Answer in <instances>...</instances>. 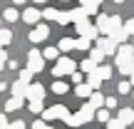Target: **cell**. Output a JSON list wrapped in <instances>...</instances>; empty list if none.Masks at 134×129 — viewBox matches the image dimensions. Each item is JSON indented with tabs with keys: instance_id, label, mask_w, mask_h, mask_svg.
Segmentation results:
<instances>
[{
	"instance_id": "obj_34",
	"label": "cell",
	"mask_w": 134,
	"mask_h": 129,
	"mask_svg": "<svg viewBox=\"0 0 134 129\" xmlns=\"http://www.w3.org/2000/svg\"><path fill=\"white\" fill-rule=\"evenodd\" d=\"M104 109H117V99L114 97H104Z\"/></svg>"
},
{
	"instance_id": "obj_45",
	"label": "cell",
	"mask_w": 134,
	"mask_h": 129,
	"mask_svg": "<svg viewBox=\"0 0 134 129\" xmlns=\"http://www.w3.org/2000/svg\"><path fill=\"white\" fill-rule=\"evenodd\" d=\"M114 3H117V5H119V3H124V0H114Z\"/></svg>"
},
{
	"instance_id": "obj_15",
	"label": "cell",
	"mask_w": 134,
	"mask_h": 129,
	"mask_svg": "<svg viewBox=\"0 0 134 129\" xmlns=\"http://www.w3.org/2000/svg\"><path fill=\"white\" fill-rule=\"evenodd\" d=\"M122 27H124V23H122V18H119V15H112V18H109V35L119 32ZM109 35H107V37H109Z\"/></svg>"
},
{
	"instance_id": "obj_20",
	"label": "cell",
	"mask_w": 134,
	"mask_h": 129,
	"mask_svg": "<svg viewBox=\"0 0 134 129\" xmlns=\"http://www.w3.org/2000/svg\"><path fill=\"white\" fill-rule=\"evenodd\" d=\"M42 60H45V62H47V60H55V62H57V60H60V50L57 47H45L42 50Z\"/></svg>"
},
{
	"instance_id": "obj_48",
	"label": "cell",
	"mask_w": 134,
	"mask_h": 129,
	"mask_svg": "<svg viewBox=\"0 0 134 129\" xmlns=\"http://www.w3.org/2000/svg\"><path fill=\"white\" fill-rule=\"evenodd\" d=\"M62 3H65V0H62Z\"/></svg>"
},
{
	"instance_id": "obj_29",
	"label": "cell",
	"mask_w": 134,
	"mask_h": 129,
	"mask_svg": "<svg viewBox=\"0 0 134 129\" xmlns=\"http://www.w3.org/2000/svg\"><path fill=\"white\" fill-rule=\"evenodd\" d=\"M40 13H42V18H45V20H57L60 10H57V8H47V10H40Z\"/></svg>"
},
{
	"instance_id": "obj_27",
	"label": "cell",
	"mask_w": 134,
	"mask_h": 129,
	"mask_svg": "<svg viewBox=\"0 0 134 129\" xmlns=\"http://www.w3.org/2000/svg\"><path fill=\"white\" fill-rule=\"evenodd\" d=\"M117 92H119V94H129V92H134V87H132L129 80H124V82H119V85H117Z\"/></svg>"
},
{
	"instance_id": "obj_38",
	"label": "cell",
	"mask_w": 134,
	"mask_h": 129,
	"mask_svg": "<svg viewBox=\"0 0 134 129\" xmlns=\"http://www.w3.org/2000/svg\"><path fill=\"white\" fill-rule=\"evenodd\" d=\"M30 129H50V124L47 122H42V119H37V122H32V127Z\"/></svg>"
},
{
	"instance_id": "obj_28",
	"label": "cell",
	"mask_w": 134,
	"mask_h": 129,
	"mask_svg": "<svg viewBox=\"0 0 134 129\" xmlns=\"http://www.w3.org/2000/svg\"><path fill=\"white\" fill-rule=\"evenodd\" d=\"M67 89H70V87H67V82H62V80H57L52 85V92H55V94H67Z\"/></svg>"
},
{
	"instance_id": "obj_47",
	"label": "cell",
	"mask_w": 134,
	"mask_h": 129,
	"mask_svg": "<svg viewBox=\"0 0 134 129\" xmlns=\"http://www.w3.org/2000/svg\"><path fill=\"white\" fill-rule=\"evenodd\" d=\"M124 129H129V127H124Z\"/></svg>"
},
{
	"instance_id": "obj_3",
	"label": "cell",
	"mask_w": 134,
	"mask_h": 129,
	"mask_svg": "<svg viewBox=\"0 0 134 129\" xmlns=\"http://www.w3.org/2000/svg\"><path fill=\"white\" fill-rule=\"evenodd\" d=\"M27 70L32 75L45 70V60H42V52L40 50H27Z\"/></svg>"
},
{
	"instance_id": "obj_32",
	"label": "cell",
	"mask_w": 134,
	"mask_h": 129,
	"mask_svg": "<svg viewBox=\"0 0 134 129\" xmlns=\"http://www.w3.org/2000/svg\"><path fill=\"white\" fill-rule=\"evenodd\" d=\"M30 80H32V72L25 67V70H20V82H25V85H30Z\"/></svg>"
},
{
	"instance_id": "obj_30",
	"label": "cell",
	"mask_w": 134,
	"mask_h": 129,
	"mask_svg": "<svg viewBox=\"0 0 134 129\" xmlns=\"http://www.w3.org/2000/svg\"><path fill=\"white\" fill-rule=\"evenodd\" d=\"M27 109L32 112V114H42V102H27Z\"/></svg>"
},
{
	"instance_id": "obj_14",
	"label": "cell",
	"mask_w": 134,
	"mask_h": 129,
	"mask_svg": "<svg viewBox=\"0 0 134 129\" xmlns=\"http://www.w3.org/2000/svg\"><path fill=\"white\" fill-rule=\"evenodd\" d=\"M104 57H107V55H104V52H102V50H99V47H97V45H94V47H92V50H90V55H87V60H92V62H94L97 67H99V65H102V60H104Z\"/></svg>"
},
{
	"instance_id": "obj_2",
	"label": "cell",
	"mask_w": 134,
	"mask_h": 129,
	"mask_svg": "<svg viewBox=\"0 0 134 129\" xmlns=\"http://www.w3.org/2000/svg\"><path fill=\"white\" fill-rule=\"evenodd\" d=\"M72 112L67 109L65 104H55V107H50V109H45L42 112V122H52V119H67V117H70Z\"/></svg>"
},
{
	"instance_id": "obj_13",
	"label": "cell",
	"mask_w": 134,
	"mask_h": 129,
	"mask_svg": "<svg viewBox=\"0 0 134 129\" xmlns=\"http://www.w3.org/2000/svg\"><path fill=\"white\" fill-rule=\"evenodd\" d=\"M92 92H94V89H92L87 82H82V85H77V87H75V94H77V97H82V99H90Z\"/></svg>"
},
{
	"instance_id": "obj_4",
	"label": "cell",
	"mask_w": 134,
	"mask_h": 129,
	"mask_svg": "<svg viewBox=\"0 0 134 129\" xmlns=\"http://www.w3.org/2000/svg\"><path fill=\"white\" fill-rule=\"evenodd\" d=\"M75 27H77V35L80 37H87V40H92L94 42L97 37H99V32H97V27L90 23V20H82V23H75Z\"/></svg>"
},
{
	"instance_id": "obj_36",
	"label": "cell",
	"mask_w": 134,
	"mask_h": 129,
	"mask_svg": "<svg viewBox=\"0 0 134 129\" xmlns=\"http://www.w3.org/2000/svg\"><path fill=\"white\" fill-rule=\"evenodd\" d=\"M124 32H127V35H134V18H129V20L124 23Z\"/></svg>"
},
{
	"instance_id": "obj_43",
	"label": "cell",
	"mask_w": 134,
	"mask_h": 129,
	"mask_svg": "<svg viewBox=\"0 0 134 129\" xmlns=\"http://www.w3.org/2000/svg\"><path fill=\"white\" fill-rule=\"evenodd\" d=\"M32 3H37V5H42V3H47V0H32Z\"/></svg>"
},
{
	"instance_id": "obj_11",
	"label": "cell",
	"mask_w": 134,
	"mask_h": 129,
	"mask_svg": "<svg viewBox=\"0 0 134 129\" xmlns=\"http://www.w3.org/2000/svg\"><path fill=\"white\" fill-rule=\"evenodd\" d=\"M117 119H119L124 127L134 124V109H127V107H124V109H119V117H117Z\"/></svg>"
},
{
	"instance_id": "obj_6",
	"label": "cell",
	"mask_w": 134,
	"mask_h": 129,
	"mask_svg": "<svg viewBox=\"0 0 134 129\" xmlns=\"http://www.w3.org/2000/svg\"><path fill=\"white\" fill-rule=\"evenodd\" d=\"M42 97H45V87L40 85V82H30L27 97H25V99H27V102H42Z\"/></svg>"
},
{
	"instance_id": "obj_18",
	"label": "cell",
	"mask_w": 134,
	"mask_h": 129,
	"mask_svg": "<svg viewBox=\"0 0 134 129\" xmlns=\"http://www.w3.org/2000/svg\"><path fill=\"white\" fill-rule=\"evenodd\" d=\"M80 3H82V8H85L90 15H97V8H99L102 0H80Z\"/></svg>"
},
{
	"instance_id": "obj_33",
	"label": "cell",
	"mask_w": 134,
	"mask_h": 129,
	"mask_svg": "<svg viewBox=\"0 0 134 129\" xmlns=\"http://www.w3.org/2000/svg\"><path fill=\"white\" fill-rule=\"evenodd\" d=\"M57 23H60V25H67V23H72L70 13H65V10H60V15H57Z\"/></svg>"
},
{
	"instance_id": "obj_23",
	"label": "cell",
	"mask_w": 134,
	"mask_h": 129,
	"mask_svg": "<svg viewBox=\"0 0 134 129\" xmlns=\"http://www.w3.org/2000/svg\"><path fill=\"white\" fill-rule=\"evenodd\" d=\"M112 72H114V67H109V65H99V67H97V75H99L102 77V82H109V77H112Z\"/></svg>"
},
{
	"instance_id": "obj_19",
	"label": "cell",
	"mask_w": 134,
	"mask_h": 129,
	"mask_svg": "<svg viewBox=\"0 0 134 129\" xmlns=\"http://www.w3.org/2000/svg\"><path fill=\"white\" fill-rule=\"evenodd\" d=\"M3 20H5V23H18V20H20V13L15 8H8V10H3Z\"/></svg>"
},
{
	"instance_id": "obj_16",
	"label": "cell",
	"mask_w": 134,
	"mask_h": 129,
	"mask_svg": "<svg viewBox=\"0 0 134 129\" xmlns=\"http://www.w3.org/2000/svg\"><path fill=\"white\" fill-rule=\"evenodd\" d=\"M87 85H90V87H92V89H94V92H97V89H99V87H102V77L97 75V70L87 75Z\"/></svg>"
},
{
	"instance_id": "obj_7",
	"label": "cell",
	"mask_w": 134,
	"mask_h": 129,
	"mask_svg": "<svg viewBox=\"0 0 134 129\" xmlns=\"http://www.w3.org/2000/svg\"><path fill=\"white\" fill-rule=\"evenodd\" d=\"M94 45H97V47H99L104 55H117V47H119V45H117L112 37H97Z\"/></svg>"
},
{
	"instance_id": "obj_49",
	"label": "cell",
	"mask_w": 134,
	"mask_h": 129,
	"mask_svg": "<svg viewBox=\"0 0 134 129\" xmlns=\"http://www.w3.org/2000/svg\"><path fill=\"white\" fill-rule=\"evenodd\" d=\"M132 94H134V92H132Z\"/></svg>"
},
{
	"instance_id": "obj_44",
	"label": "cell",
	"mask_w": 134,
	"mask_h": 129,
	"mask_svg": "<svg viewBox=\"0 0 134 129\" xmlns=\"http://www.w3.org/2000/svg\"><path fill=\"white\" fill-rule=\"evenodd\" d=\"M129 82H132V87H134V75H132V77H129Z\"/></svg>"
},
{
	"instance_id": "obj_41",
	"label": "cell",
	"mask_w": 134,
	"mask_h": 129,
	"mask_svg": "<svg viewBox=\"0 0 134 129\" xmlns=\"http://www.w3.org/2000/svg\"><path fill=\"white\" fill-rule=\"evenodd\" d=\"M5 67V50H0V70Z\"/></svg>"
},
{
	"instance_id": "obj_10",
	"label": "cell",
	"mask_w": 134,
	"mask_h": 129,
	"mask_svg": "<svg viewBox=\"0 0 134 129\" xmlns=\"http://www.w3.org/2000/svg\"><path fill=\"white\" fill-rule=\"evenodd\" d=\"M27 87H30V85H25V82L15 80L13 85H10V92H13V97H20V99H25V97H27Z\"/></svg>"
},
{
	"instance_id": "obj_35",
	"label": "cell",
	"mask_w": 134,
	"mask_h": 129,
	"mask_svg": "<svg viewBox=\"0 0 134 129\" xmlns=\"http://www.w3.org/2000/svg\"><path fill=\"white\" fill-rule=\"evenodd\" d=\"M107 129H124V124H122L119 119H109L107 122Z\"/></svg>"
},
{
	"instance_id": "obj_40",
	"label": "cell",
	"mask_w": 134,
	"mask_h": 129,
	"mask_svg": "<svg viewBox=\"0 0 134 129\" xmlns=\"http://www.w3.org/2000/svg\"><path fill=\"white\" fill-rule=\"evenodd\" d=\"M10 124H8V117H5V114H0V129H8Z\"/></svg>"
},
{
	"instance_id": "obj_12",
	"label": "cell",
	"mask_w": 134,
	"mask_h": 129,
	"mask_svg": "<svg viewBox=\"0 0 134 129\" xmlns=\"http://www.w3.org/2000/svg\"><path fill=\"white\" fill-rule=\"evenodd\" d=\"M70 18H72V23H82V20H87V18H90V13H87V10L80 5V8L70 10Z\"/></svg>"
},
{
	"instance_id": "obj_39",
	"label": "cell",
	"mask_w": 134,
	"mask_h": 129,
	"mask_svg": "<svg viewBox=\"0 0 134 129\" xmlns=\"http://www.w3.org/2000/svg\"><path fill=\"white\" fill-rule=\"evenodd\" d=\"M10 129H25V122H23V119H15V122H10Z\"/></svg>"
},
{
	"instance_id": "obj_1",
	"label": "cell",
	"mask_w": 134,
	"mask_h": 129,
	"mask_svg": "<svg viewBox=\"0 0 134 129\" xmlns=\"http://www.w3.org/2000/svg\"><path fill=\"white\" fill-rule=\"evenodd\" d=\"M72 72H77V62L70 60V57H60L57 62H55V67H52L55 77H67V75H72Z\"/></svg>"
},
{
	"instance_id": "obj_25",
	"label": "cell",
	"mask_w": 134,
	"mask_h": 129,
	"mask_svg": "<svg viewBox=\"0 0 134 129\" xmlns=\"http://www.w3.org/2000/svg\"><path fill=\"white\" fill-rule=\"evenodd\" d=\"M77 67H80V72H82V75H90V72H94V70H97V65L92 62V60H82Z\"/></svg>"
},
{
	"instance_id": "obj_8",
	"label": "cell",
	"mask_w": 134,
	"mask_h": 129,
	"mask_svg": "<svg viewBox=\"0 0 134 129\" xmlns=\"http://www.w3.org/2000/svg\"><path fill=\"white\" fill-rule=\"evenodd\" d=\"M20 18H23L27 25H37L40 18H42V13H40L37 8H27V10H23V13H20Z\"/></svg>"
},
{
	"instance_id": "obj_31",
	"label": "cell",
	"mask_w": 134,
	"mask_h": 129,
	"mask_svg": "<svg viewBox=\"0 0 134 129\" xmlns=\"http://www.w3.org/2000/svg\"><path fill=\"white\" fill-rule=\"evenodd\" d=\"M94 119H99V122H104V124H107V122L112 119V117H109V109H97V114H94Z\"/></svg>"
},
{
	"instance_id": "obj_24",
	"label": "cell",
	"mask_w": 134,
	"mask_h": 129,
	"mask_svg": "<svg viewBox=\"0 0 134 129\" xmlns=\"http://www.w3.org/2000/svg\"><path fill=\"white\" fill-rule=\"evenodd\" d=\"M23 102H25V99H20V97H10V99L5 102V109H8V112H15V109L23 107Z\"/></svg>"
},
{
	"instance_id": "obj_21",
	"label": "cell",
	"mask_w": 134,
	"mask_h": 129,
	"mask_svg": "<svg viewBox=\"0 0 134 129\" xmlns=\"http://www.w3.org/2000/svg\"><path fill=\"white\" fill-rule=\"evenodd\" d=\"M57 50H60V52H70V50H75V40H72V37H62L57 42Z\"/></svg>"
},
{
	"instance_id": "obj_46",
	"label": "cell",
	"mask_w": 134,
	"mask_h": 129,
	"mask_svg": "<svg viewBox=\"0 0 134 129\" xmlns=\"http://www.w3.org/2000/svg\"><path fill=\"white\" fill-rule=\"evenodd\" d=\"M0 30H3V18H0Z\"/></svg>"
},
{
	"instance_id": "obj_22",
	"label": "cell",
	"mask_w": 134,
	"mask_h": 129,
	"mask_svg": "<svg viewBox=\"0 0 134 129\" xmlns=\"http://www.w3.org/2000/svg\"><path fill=\"white\" fill-rule=\"evenodd\" d=\"M87 102H90V104L94 107V109H102V107H104V97H102L99 92H92V97H90Z\"/></svg>"
},
{
	"instance_id": "obj_17",
	"label": "cell",
	"mask_w": 134,
	"mask_h": 129,
	"mask_svg": "<svg viewBox=\"0 0 134 129\" xmlns=\"http://www.w3.org/2000/svg\"><path fill=\"white\" fill-rule=\"evenodd\" d=\"M92 47H94V42L87 40V37H77V40H75V50H85V52H90Z\"/></svg>"
},
{
	"instance_id": "obj_42",
	"label": "cell",
	"mask_w": 134,
	"mask_h": 129,
	"mask_svg": "<svg viewBox=\"0 0 134 129\" xmlns=\"http://www.w3.org/2000/svg\"><path fill=\"white\" fill-rule=\"evenodd\" d=\"M13 3H15V5H23V3H27V0H13Z\"/></svg>"
},
{
	"instance_id": "obj_26",
	"label": "cell",
	"mask_w": 134,
	"mask_h": 129,
	"mask_svg": "<svg viewBox=\"0 0 134 129\" xmlns=\"http://www.w3.org/2000/svg\"><path fill=\"white\" fill-rule=\"evenodd\" d=\"M13 42V32H10L8 27H3L0 30V47H3V45H10Z\"/></svg>"
},
{
	"instance_id": "obj_5",
	"label": "cell",
	"mask_w": 134,
	"mask_h": 129,
	"mask_svg": "<svg viewBox=\"0 0 134 129\" xmlns=\"http://www.w3.org/2000/svg\"><path fill=\"white\" fill-rule=\"evenodd\" d=\"M47 35H50V27H47V25H42V23H37L27 32V40H30V42H42V40H47Z\"/></svg>"
},
{
	"instance_id": "obj_50",
	"label": "cell",
	"mask_w": 134,
	"mask_h": 129,
	"mask_svg": "<svg viewBox=\"0 0 134 129\" xmlns=\"http://www.w3.org/2000/svg\"><path fill=\"white\" fill-rule=\"evenodd\" d=\"M8 129H10V127H8Z\"/></svg>"
},
{
	"instance_id": "obj_9",
	"label": "cell",
	"mask_w": 134,
	"mask_h": 129,
	"mask_svg": "<svg viewBox=\"0 0 134 129\" xmlns=\"http://www.w3.org/2000/svg\"><path fill=\"white\" fill-rule=\"evenodd\" d=\"M94 27H97V32H99V37H107V35H109V18H107V15H97Z\"/></svg>"
},
{
	"instance_id": "obj_37",
	"label": "cell",
	"mask_w": 134,
	"mask_h": 129,
	"mask_svg": "<svg viewBox=\"0 0 134 129\" xmlns=\"http://www.w3.org/2000/svg\"><path fill=\"white\" fill-rule=\"evenodd\" d=\"M70 77H72V82H75V87H77V85H82V77H85V75H82V72L77 70V72H72Z\"/></svg>"
}]
</instances>
